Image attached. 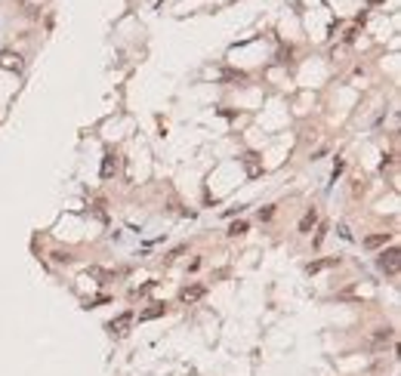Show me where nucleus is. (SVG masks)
<instances>
[{
  "label": "nucleus",
  "mask_w": 401,
  "mask_h": 376,
  "mask_svg": "<svg viewBox=\"0 0 401 376\" xmlns=\"http://www.w3.org/2000/svg\"><path fill=\"white\" fill-rule=\"evenodd\" d=\"M386 241H389L386 235H370V238H364V247H368V250H376V247H382Z\"/></svg>",
  "instance_id": "nucleus-8"
},
{
  "label": "nucleus",
  "mask_w": 401,
  "mask_h": 376,
  "mask_svg": "<svg viewBox=\"0 0 401 376\" xmlns=\"http://www.w3.org/2000/svg\"><path fill=\"white\" fill-rule=\"evenodd\" d=\"M392 339H395V330H392V327H380V330H374V346H376V349H382L386 343H392Z\"/></svg>",
  "instance_id": "nucleus-5"
},
{
  "label": "nucleus",
  "mask_w": 401,
  "mask_h": 376,
  "mask_svg": "<svg viewBox=\"0 0 401 376\" xmlns=\"http://www.w3.org/2000/svg\"><path fill=\"white\" fill-rule=\"evenodd\" d=\"M130 324H133V315H130V312H124V315H118V318L112 321V324H108V330H112L114 336H124Z\"/></svg>",
  "instance_id": "nucleus-2"
},
{
  "label": "nucleus",
  "mask_w": 401,
  "mask_h": 376,
  "mask_svg": "<svg viewBox=\"0 0 401 376\" xmlns=\"http://www.w3.org/2000/svg\"><path fill=\"white\" fill-rule=\"evenodd\" d=\"M334 262H340V259H327V262H315V265H308V272H321V268H327V265H334Z\"/></svg>",
  "instance_id": "nucleus-13"
},
{
  "label": "nucleus",
  "mask_w": 401,
  "mask_h": 376,
  "mask_svg": "<svg viewBox=\"0 0 401 376\" xmlns=\"http://www.w3.org/2000/svg\"><path fill=\"white\" fill-rule=\"evenodd\" d=\"M222 80H238V83H244V80H247V74H244V71H226Z\"/></svg>",
  "instance_id": "nucleus-10"
},
{
  "label": "nucleus",
  "mask_w": 401,
  "mask_h": 376,
  "mask_svg": "<svg viewBox=\"0 0 401 376\" xmlns=\"http://www.w3.org/2000/svg\"><path fill=\"white\" fill-rule=\"evenodd\" d=\"M114 167H118V157H114V151H108V154H105V160H102V176L108 179V176L114 173Z\"/></svg>",
  "instance_id": "nucleus-6"
},
{
  "label": "nucleus",
  "mask_w": 401,
  "mask_h": 376,
  "mask_svg": "<svg viewBox=\"0 0 401 376\" xmlns=\"http://www.w3.org/2000/svg\"><path fill=\"white\" fill-rule=\"evenodd\" d=\"M52 259H56V262H71L74 256H71V253H62V250H56V253H52Z\"/></svg>",
  "instance_id": "nucleus-14"
},
{
  "label": "nucleus",
  "mask_w": 401,
  "mask_h": 376,
  "mask_svg": "<svg viewBox=\"0 0 401 376\" xmlns=\"http://www.w3.org/2000/svg\"><path fill=\"white\" fill-rule=\"evenodd\" d=\"M380 268H382V272H386L389 278H395V275H398V268H401V250H398V247L386 250V253L380 256Z\"/></svg>",
  "instance_id": "nucleus-1"
},
{
  "label": "nucleus",
  "mask_w": 401,
  "mask_h": 376,
  "mask_svg": "<svg viewBox=\"0 0 401 376\" xmlns=\"http://www.w3.org/2000/svg\"><path fill=\"white\" fill-rule=\"evenodd\" d=\"M164 312H167V306H152V309H145V312L139 315V321H154V318H160Z\"/></svg>",
  "instance_id": "nucleus-7"
},
{
  "label": "nucleus",
  "mask_w": 401,
  "mask_h": 376,
  "mask_svg": "<svg viewBox=\"0 0 401 376\" xmlns=\"http://www.w3.org/2000/svg\"><path fill=\"white\" fill-rule=\"evenodd\" d=\"M247 170H250V176L260 173V167H256V154H247Z\"/></svg>",
  "instance_id": "nucleus-12"
},
{
  "label": "nucleus",
  "mask_w": 401,
  "mask_h": 376,
  "mask_svg": "<svg viewBox=\"0 0 401 376\" xmlns=\"http://www.w3.org/2000/svg\"><path fill=\"white\" fill-rule=\"evenodd\" d=\"M315 225H318V210L308 207V210L302 213V219H300V235H308V231H312Z\"/></svg>",
  "instance_id": "nucleus-3"
},
{
  "label": "nucleus",
  "mask_w": 401,
  "mask_h": 376,
  "mask_svg": "<svg viewBox=\"0 0 401 376\" xmlns=\"http://www.w3.org/2000/svg\"><path fill=\"white\" fill-rule=\"evenodd\" d=\"M244 231H247V222H232L228 235H232V238H238V235H244Z\"/></svg>",
  "instance_id": "nucleus-11"
},
{
  "label": "nucleus",
  "mask_w": 401,
  "mask_h": 376,
  "mask_svg": "<svg viewBox=\"0 0 401 376\" xmlns=\"http://www.w3.org/2000/svg\"><path fill=\"white\" fill-rule=\"evenodd\" d=\"M4 65H6V68H16V71H19V68H22V62H19V56H12V52H4Z\"/></svg>",
  "instance_id": "nucleus-9"
},
{
  "label": "nucleus",
  "mask_w": 401,
  "mask_h": 376,
  "mask_svg": "<svg viewBox=\"0 0 401 376\" xmlns=\"http://www.w3.org/2000/svg\"><path fill=\"white\" fill-rule=\"evenodd\" d=\"M204 293H207V287H200V284H192V287H186V290L179 293V299H182V302H198Z\"/></svg>",
  "instance_id": "nucleus-4"
}]
</instances>
